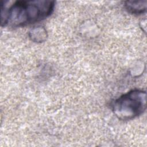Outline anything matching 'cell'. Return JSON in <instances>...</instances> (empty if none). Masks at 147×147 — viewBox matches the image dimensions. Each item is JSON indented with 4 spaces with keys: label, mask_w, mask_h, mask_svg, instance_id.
<instances>
[{
    "label": "cell",
    "mask_w": 147,
    "mask_h": 147,
    "mask_svg": "<svg viewBox=\"0 0 147 147\" xmlns=\"http://www.w3.org/2000/svg\"><path fill=\"white\" fill-rule=\"evenodd\" d=\"M55 3L49 0L17 1L9 7L2 5L1 25L20 27L42 20L51 14Z\"/></svg>",
    "instance_id": "cell-1"
},
{
    "label": "cell",
    "mask_w": 147,
    "mask_h": 147,
    "mask_svg": "<svg viewBox=\"0 0 147 147\" xmlns=\"http://www.w3.org/2000/svg\"><path fill=\"white\" fill-rule=\"evenodd\" d=\"M146 108V93L145 91L131 90L115 100L112 110L115 116L122 120H129L142 114Z\"/></svg>",
    "instance_id": "cell-2"
},
{
    "label": "cell",
    "mask_w": 147,
    "mask_h": 147,
    "mask_svg": "<svg viewBox=\"0 0 147 147\" xmlns=\"http://www.w3.org/2000/svg\"><path fill=\"white\" fill-rule=\"evenodd\" d=\"M125 7L126 10L133 14H141L146 11V1H127L125 2Z\"/></svg>",
    "instance_id": "cell-3"
}]
</instances>
